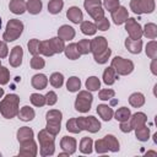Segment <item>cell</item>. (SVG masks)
<instances>
[{"label":"cell","instance_id":"cell-1","mask_svg":"<svg viewBox=\"0 0 157 157\" xmlns=\"http://www.w3.org/2000/svg\"><path fill=\"white\" fill-rule=\"evenodd\" d=\"M20 105V97L16 93H9L0 101V113L5 119L17 117Z\"/></svg>","mask_w":157,"mask_h":157},{"label":"cell","instance_id":"cell-2","mask_svg":"<svg viewBox=\"0 0 157 157\" xmlns=\"http://www.w3.org/2000/svg\"><path fill=\"white\" fill-rule=\"evenodd\" d=\"M37 139L39 142V155L42 157L53 156L55 152V136L47 129H42L39 130Z\"/></svg>","mask_w":157,"mask_h":157},{"label":"cell","instance_id":"cell-3","mask_svg":"<svg viewBox=\"0 0 157 157\" xmlns=\"http://www.w3.org/2000/svg\"><path fill=\"white\" fill-rule=\"evenodd\" d=\"M25 25L22 21L17 20V18H11L7 21L5 31L2 33V39L7 43V42H13L16 39H18L23 32Z\"/></svg>","mask_w":157,"mask_h":157},{"label":"cell","instance_id":"cell-4","mask_svg":"<svg viewBox=\"0 0 157 157\" xmlns=\"http://www.w3.org/2000/svg\"><path fill=\"white\" fill-rule=\"evenodd\" d=\"M110 66L115 70V72L120 76H128L130 75L134 69H135V65L131 60L129 59H125L123 56H114L110 61Z\"/></svg>","mask_w":157,"mask_h":157},{"label":"cell","instance_id":"cell-5","mask_svg":"<svg viewBox=\"0 0 157 157\" xmlns=\"http://www.w3.org/2000/svg\"><path fill=\"white\" fill-rule=\"evenodd\" d=\"M93 102V96L90 91L83 90V91H78V94L76 96L75 99V109L80 113H87L91 109Z\"/></svg>","mask_w":157,"mask_h":157},{"label":"cell","instance_id":"cell-6","mask_svg":"<svg viewBox=\"0 0 157 157\" xmlns=\"http://www.w3.org/2000/svg\"><path fill=\"white\" fill-rule=\"evenodd\" d=\"M130 9L136 15L152 13L156 9V2L155 0H131Z\"/></svg>","mask_w":157,"mask_h":157},{"label":"cell","instance_id":"cell-7","mask_svg":"<svg viewBox=\"0 0 157 157\" xmlns=\"http://www.w3.org/2000/svg\"><path fill=\"white\" fill-rule=\"evenodd\" d=\"M125 29L131 39H141L142 37V27L141 25L132 17H129L125 21Z\"/></svg>","mask_w":157,"mask_h":157},{"label":"cell","instance_id":"cell-8","mask_svg":"<svg viewBox=\"0 0 157 157\" xmlns=\"http://www.w3.org/2000/svg\"><path fill=\"white\" fill-rule=\"evenodd\" d=\"M38 155V147L34 140L27 141L21 144L20 151H18V156H25V157H36Z\"/></svg>","mask_w":157,"mask_h":157},{"label":"cell","instance_id":"cell-9","mask_svg":"<svg viewBox=\"0 0 157 157\" xmlns=\"http://www.w3.org/2000/svg\"><path fill=\"white\" fill-rule=\"evenodd\" d=\"M110 16H112L113 22L117 26H120V25H124L125 21L129 18V11L125 6H119L110 12Z\"/></svg>","mask_w":157,"mask_h":157},{"label":"cell","instance_id":"cell-10","mask_svg":"<svg viewBox=\"0 0 157 157\" xmlns=\"http://www.w3.org/2000/svg\"><path fill=\"white\" fill-rule=\"evenodd\" d=\"M22 59H23V49H22V47L21 45H15L10 52L9 64L12 67H18L22 64Z\"/></svg>","mask_w":157,"mask_h":157},{"label":"cell","instance_id":"cell-11","mask_svg":"<svg viewBox=\"0 0 157 157\" xmlns=\"http://www.w3.org/2000/svg\"><path fill=\"white\" fill-rule=\"evenodd\" d=\"M107 48H108V42L103 36H98L91 39V53L93 55L104 52Z\"/></svg>","mask_w":157,"mask_h":157},{"label":"cell","instance_id":"cell-12","mask_svg":"<svg viewBox=\"0 0 157 157\" xmlns=\"http://www.w3.org/2000/svg\"><path fill=\"white\" fill-rule=\"evenodd\" d=\"M60 147L63 151H65L69 156L74 155L76 152V147H77V141L75 137L71 136H64L60 140Z\"/></svg>","mask_w":157,"mask_h":157},{"label":"cell","instance_id":"cell-13","mask_svg":"<svg viewBox=\"0 0 157 157\" xmlns=\"http://www.w3.org/2000/svg\"><path fill=\"white\" fill-rule=\"evenodd\" d=\"M16 137H17V141L21 144L23 142H27V141H31L33 140L34 137V132H33V129L32 128H28V126H22L17 130L16 132Z\"/></svg>","mask_w":157,"mask_h":157},{"label":"cell","instance_id":"cell-14","mask_svg":"<svg viewBox=\"0 0 157 157\" xmlns=\"http://www.w3.org/2000/svg\"><path fill=\"white\" fill-rule=\"evenodd\" d=\"M66 17L75 25H78L83 21V13L78 6H71L66 11Z\"/></svg>","mask_w":157,"mask_h":157},{"label":"cell","instance_id":"cell-15","mask_svg":"<svg viewBox=\"0 0 157 157\" xmlns=\"http://www.w3.org/2000/svg\"><path fill=\"white\" fill-rule=\"evenodd\" d=\"M125 48L128 49V52H130L131 54H140L142 50V39H131V38H126L125 42Z\"/></svg>","mask_w":157,"mask_h":157},{"label":"cell","instance_id":"cell-16","mask_svg":"<svg viewBox=\"0 0 157 157\" xmlns=\"http://www.w3.org/2000/svg\"><path fill=\"white\" fill-rule=\"evenodd\" d=\"M48 77L44 75V74H36V75H33L32 76V78H31V85H32V87L34 88V90H38V91H40V90H44L47 86H48Z\"/></svg>","mask_w":157,"mask_h":157},{"label":"cell","instance_id":"cell-17","mask_svg":"<svg viewBox=\"0 0 157 157\" xmlns=\"http://www.w3.org/2000/svg\"><path fill=\"white\" fill-rule=\"evenodd\" d=\"M129 121H130V125H131V128L134 130V129L140 128V126H142V125H145L147 123V115L145 113H142V112H136V113L130 115Z\"/></svg>","mask_w":157,"mask_h":157},{"label":"cell","instance_id":"cell-18","mask_svg":"<svg viewBox=\"0 0 157 157\" xmlns=\"http://www.w3.org/2000/svg\"><path fill=\"white\" fill-rule=\"evenodd\" d=\"M75 36H76V32H75L74 27H71V26H69V25H63V26H60L59 29H58V37L61 38L64 42L74 39Z\"/></svg>","mask_w":157,"mask_h":157},{"label":"cell","instance_id":"cell-19","mask_svg":"<svg viewBox=\"0 0 157 157\" xmlns=\"http://www.w3.org/2000/svg\"><path fill=\"white\" fill-rule=\"evenodd\" d=\"M96 110H97L98 115L102 118V120H104V121H109L113 118V115H114L113 108L110 105H108V104H104V103L98 104Z\"/></svg>","mask_w":157,"mask_h":157},{"label":"cell","instance_id":"cell-20","mask_svg":"<svg viewBox=\"0 0 157 157\" xmlns=\"http://www.w3.org/2000/svg\"><path fill=\"white\" fill-rule=\"evenodd\" d=\"M9 10L15 15H22L27 11L26 9V1L25 0H10L9 2Z\"/></svg>","mask_w":157,"mask_h":157},{"label":"cell","instance_id":"cell-21","mask_svg":"<svg viewBox=\"0 0 157 157\" xmlns=\"http://www.w3.org/2000/svg\"><path fill=\"white\" fill-rule=\"evenodd\" d=\"M18 119L22 120V121H31L34 119L36 117V112L33 108H31L29 105H23L20 110H18V114H17Z\"/></svg>","mask_w":157,"mask_h":157},{"label":"cell","instance_id":"cell-22","mask_svg":"<svg viewBox=\"0 0 157 157\" xmlns=\"http://www.w3.org/2000/svg\"><path fill=\"white\" fill-rule=\"evenodd\" d=\"M118 76H119V75L115 72V70H114L112 66H109V67L104 69L102 78H103V82H104L107 86H112V85H113V83L117 81Z\"/></svg>","mask_w":157,"mask_h":157},{"label":"cell","instance_id":"cell-23","mask_svg":"<svg viewBox=\"0 0 157 157\" xmlns=\"http://www.w3.org/2000/svg\"><path fill=\"white\" fill-rule=\"evenodd\" d=\"M80 152L83 155H91L93 151V140L88 136H85L80 141Z\"/></svg>","mask_w":157,"mask_h":157},{"label":"cell","instance_id":"cell-24","mask_svg":"<svg viewBox=\"0 0 157 157\" xmlns=\"http://www.w3.org/2000/svg\"><path fill=\"white\" fill-rule=\"evenodd\" d=\"M26 9L31 15H38L43 9V2L42 0H28L26 1Z\"/></svg>","mask_w":157,"mask_h":157},{"label":"cell","instance_id":"cell-25","mask_svg":"<svg viewBox=\"0 0 157 157\" xmlns=\"http://www.w3.org/2000/svg\"><path fill=\"white\" fill-rule=\"evenodd\" d=\"M129 104L134 108H140L145 104V96L141 92H134L129 96Z\"/></svg>","mask_w":157,"mask_h":157},{"label":"cell","instance_id":"cell-26","mask_svg":"<svg viewBox=\"0 0 157 157\" xmlns=\"http://www.w3.org/2000/svg\"><path fill=\"white\" fill-rule=\"evenodd\" d=\"M142 36H145L147 39H156L157 37V25L153 22H148L142 28Z\"/></svg>","mask_w":157,"mask_h":157},{"label":"cell","instance_id":"cell-27","mask_svg":"<svg viewBox=\"0 0 157 157\" xmlns=\"http://www.w3.org/2000/svg\"><path fill=\"white\" fill-rule=\"evenodd\" d=\"M64 53H65L66 58L70 59V60H77V59H80V56H81V54H80L78 50H77L76 43H70V44L65 45Z\"/></svg>","mask_w":157,"mask_h":157},{"label":"cell","instance_id":"cell-28","mask_svg":"<svg viewBox=\"0 0 157 157\" xmlns=\"http://www.w3.org/2000/svg\"><path fill=\"white\" fill-rule=\"evenodd\" d=\"M130 115H131V112H130V109L128 108V107H120V108H118L115 112H114V119L117 120V121H126V120H129V118H130Z\"/></svg>","mask_w":157,"mask_h":157},{"label":"cell","instance_id":"cell-29","mask_svg":"<svg viewBox=\"0 0 157 157\" xmlns=\"http://www.w3.org/2000/svg\"><path fill=\"white\" fill-rule=\"evenodd\" d=\"M80 29L85 36H94L97 32V27L91 21H82L80 23Z\"/></svg>","mask_w":157,"mask_h":157},{"label":"cell","instance_id":"cell-30","mask_svg":"<svg viewBox=\"0 0 157 157\" xmlns=\"http://www.w3.org/2000/svg\"><path fill=\"white\" fill-rule=\"evenodd\" d=\"M49 43H50V45H52V48H53L54 54H60V53H63L64 49H65V42H64L61 38H59L58 36L50 38V39H49Z\"/></svg>","mask_w":157,"mask_h":157},{"label":"cell","instance_id":"cell-31","mask_svg":"<svg viewBox=\"0 0 157 157\" xmlns=\"http://www.w3.org/2000/svg\"><path fill=\"white\" fill-rule=\"evenodd\" d=\"M45 120L48 123H59V124H61L63 113L59 109H50L45 114Z\"/></svg>","mask_w":157,"mask_h":157},{"label":"cell","instance_id":"cell-32","mask_svg":"<svg viewBox=\"0 0 157 157\" xmlns=\"http://www.w3.org/2000/svg\"><path fill=\"white\" fill-rule=\"evenodd\" d=\"M134 130H135V136H136V139L139 141L145 142V141H147L150 139V128L146 124L140 126V128H136Z\"/></svg>","mask_w":157,"mask_h":157},{"label":"cell","instance_id":"cell-33","mask_svg":"<svg viewBox=\"0 0 157 157\" xmlns=\"http://www.w3.org/2000/svg\"><path fill=\"white\" fill-rule=\"evenodd\" d=\"M81 88V80L77 76H71L66 81V90L69 92H78Z\"/></svg>","mask_w":157,"mask_h":157},{"label":"cell","instance_id":"cell-34","mask_svg":"<svg viewBox=\"0 0 157 157\" xmlns=\"http://www.w3.org/2000/svg\"><path fill=\"white\" fill-rule=\"evenodd\" d=\"M85 86H86L87 91H90V92L98 91V90L101 88V80H99L97 76H90V77L86 80Z\"/></svg>","mask_w":157,"mask_h":157},{"label":"cell","instance_id":"cell-35","mask_svg":"<svg viewBox=\"0 0 157 157\" xmlns=\"http://www.w3.org/2000/svg\"><path fill=\"white\" fill-rule=\"evenodd\" d=\"M64 7V1L63 0H50L48 2V12L52 15L60 13V11Z\"/></svg>","mask_w":157,"mask_h":157},{"label":"cell","instance_id":"cell-36","mask_svg":"<svg viewBox=\"0 0 157 157\" xmlns=\"http://www.w3.org/2000/svg\"><path fill=\"white\" fill-rule=\"evenodd\" d=\"M48 81L54 88H60L64 85V75L61 72H53Z\"/></svg>","mask_w":157,"mask_h":157},{"label":"cell","instance_id":"cell-37","mask_svg":"<svg viewBox=\"0 0 157 157\" xmlns=\"http://www.w3.org/2000/svg\"><path fill=\"white\" fill-rule=\"evenodd\" d=\"M77 50L81 55H87L88 53H91V40L90 39H81L76 43Z\"/></svg>","mask_w":157,"mask_h":157},{"label":"cell","instance_id":"cell-38","mask_svg":"<svg viewBox=\"0 0 157 157\" xmlns=\"http://www.w3.org/2000/svg\"><path fill=\"white\" fill-rule=\"evenodd\" d=\"M39 54H42L43 56H53L54 55L53 48L49 43V39L40 40V43H39Z\"/></svg>","mask_w":157,"mask_h":157},{"label":"cell","instance_id":"cell-39","mask_svg":"<svg viewBox=\"0 0 157 157\" xmlns=\"http://www.w3.org/2000/svg\"><path fill=\"white\" fill-rule=\"evenodd\" d=\"M104 139H105V141H107V144H108V147H109V151H110V152H118V151L120 150L119 141H118V139H117L114 135L108 134V135L104 136Z\"/></svg>","mask_w":157,"mask_h":157},{"label":"cell","instance_id":"cell-40","mask_svg":"<svg viewBox=\"0 0 157 157\" xmlns=\"http://www.w3.org/2000/svg\"><path fill=\"white\" fill-rule=\"evenodd\" d=\"M87 120H88V128H87L88 132L96 134L101 130V121L97 118H94L93 115H90V117H87Z\"/></svg>","mask_w":157,"mask_h":157},{"label":"cell","instance_id":"cell-41","mask_svg":"<svg viewBox=\"0 0 157 157\" xmlns=\"http://www.w3.org/2000/svg\"><path fill=\"white\" fill-rule=\"evenodd\" d=\"M93 147H94L96 152H97V153H99V155L107 153V152L109 151L108 144H107V141H105V139H104V137H102V139H99V140H96V141L93 142Z\"/></svg>","mask_w":157,"mask_h":157},{"label":"cell","instance_id":"cell-42","mask_svg":"<svg viewBox=\"0 0 157 157\" xmlns=\"http://www.w3.org/2000/svg\"><path fill=\"white\" fill-rule=\"evenodd\" d=\"M145 53H146V55H147L150 59L157 58V42H156V39H151V40L146 44Z\"/></svg>","mask_w":157,"mask_h":157},{"label":"cell","instance_id":"cell-43","mask_svg":"<svg viewBox=\"0 0 157 157\" xmlns=\"http://www.w3.org/2000/svg\"><path fill=\"white\" fill-rule=\"evenodd\" d=\"M29 65L33 70H40L45 66V60L43 59V56H40L39 54L37 55H32V59L29 61Z\"/></svg>","mask_w":157,"mask_h":157},{"label":"cell","instance_id":"cell-44","mask_svg":"<svg viewBox=\"0 0 157 157\" xmlns=\"http://www.w3.org/2000/svg\"><path fill=\"white\" fill-rule=\"evenodd\" d=\"M110 55H112V49L108 47L104 52H102L99 54H94L93 55V59H94V61L97 64H105L108 61V59L110 58Z\"/></svg>","mask_w":157,"mask_h":157},{"label":"cell","instance_id":"cell-45","mask_svg":"<svg viewBox=\"0 0 157 157\" xmlns=\"http://www.w3.org/2000/svg\"><path fill=\"white\" fill-rule=\"evenodd\" d=\"M29 101L34 107H44L45 105V96L40 93H32L29 96Z\"/></svg>","mask_w":157,"mask_h":157},{"label":"cell","instance_id":"cell-46","mask_svg":"<svg viewBox=\"0 0 157 157\" xmlns=\"http://www.w3.org/2000/svg\"><path fill=\"white\" fill-rule=\"evenodd\" d=\"M39 43H40V40L37 39V38H33V39H29V40H28L27 48H28L29 54H32V55L39 54Z\"/></svg>","mask_w":157,"mask_h":157},{"label":"cell","instance_id":"cell-47","mask_svg":"<svg viewBox=\"0 0 157 157\" xmlns=\"http://www.w3.org/2000/svg\"><path fill=\"white\" fill-rule=\"evenodd\" d=\"M115 96V91L112 88H103L98 92V98L101 101H110Z\"/></svg>","mask_w":157,"mask_h":157},{"label":"cell","instance_id":"cell-48","mask_svg":"<svg viewBox=\"0 0 157 157\" xmlns=\"http://www.w3.org/2000/svg\"><path fill=\"white\" fill-rule=\"evenodd\" d=\"M94 25L97 27V31H108L109 27H110V22H109V20L105 16H103L102 18L96 20L94 21Z\"/></svg>","mask_w":157,"mask_h":157},{"label":"cell","instance_id":"cell-49","mask_svg":"<svg viewBox=\"0 0 157 157\" xmlns=\"http://www.w3.org/2000/svg\"><path fill=\"white\" fill-rule=\"evenodd\" d=\"M101 6H102V0H85L83 2V7L87 11V13H90L91 11Z\"/></svg>","mask_w":157,"mask_h":157},{"label":"cell","instance_id":"cell-50","mask_svg":"<svg viewBox=\"0 0 157 157\" xmlns=\"http://www.w3.org/2000/svg\"><path fill=\"white\" fill-rule=\"evenodd\" d=\"M10 81V71L5 66H0V86L7 85Z\"/></svg>","mask_w":157,"mask_h":157},{"label":"cell","instance_id":"cell-51","mask_svg":"<svg viewBox=\"0 0 157 157\" xmlns=\"http://www.w3.org/2000/svg\"><path fill=\"white\" fill-rule=\"evenodd\" d=\"M102 6L104 7V10L112 12L113 10H115L117 7L120 6V1L119 0H103L102 1Z\"/></svg>","mask_w":157,"mask_h":157},{"label":"cell","instance_id":"cell-52","mask_svg":"<svg viewBox=\"0 0 157 157\" xmlns=\"http://www.w3.org/2000/svg\"><path fill=\"white\" fill-rule=\"evenodd\" d=\"M66 130H67L69 132H72V134H78V132H81L80 128L77 126L76 118H71V119L67 120V123H66Z\"/></svg>","mask_w":157,"mask_h":157},{"label":"cell","instance_id":"cell-53","mask_svg":"<svg viewBox=\"0 0 157 157\" xmlns=\"http://www.w3.org/2000/svg\"><path fill=\"white\" fill-rule=\"evenodd\" d=\"M45 129H47V130H48L50 134H53L54 136H56V135L60 132L61 124H59V123H48V121H47Z\"/></svg>","mask_w":157,"mask_h":157},{"label":"cell","instance_id":"cell-54","mask_svg":"<svg viewBox=\"0 0 157 157\" xmlns=\"http://www.w3.org/2000/svg\"><path fill=\"white\" fill-rule=\"evenodd\" d=\"M58 102V94L54 91H49L45 94V104L47 105H54Z\"/></svg>","mask_w":157,"mask_h":157},{"label":"cell","instance_id":"cell-55","mask_svg":"<svg viewBox=\"0 0 157 157\" xmlns=\"http://www.w3.org/2000/svg\"><path fill=\"white\" fill-rule=\"evenodd\" d=\"M94 21L96 20H98V18H102L103 16H104V9L101 6V7H97V9H94L93 11H91L90 13H88Z\"/></svg>","mask_w":157,"mask_h":157},{"label":"cell","instance_id":"cell-56","mask_svg":"<svg viewBox=\"0 0 157 157\" xmlns=\"http://www.w3.org/2000/svg\"><path fill=\"white\" fill-rule=\"evenodd\" d=\"M9 55V47L5 40H0V59H4Z\"/></svg>","mask_w":157,"mask_h":157},{"label":"cell","instance_id":"cell-57","mask_svg":"<svg viewBox=\"0 0 157 157\" xmlns=\"http://www.w3.org/2000/svg\"><path fill=\"white\" fill-rule=\"evenodd\" d=\"M119 128H120V131H121V132H125V134H128V132H131V131H132V128H131V125H130V121H129V120H126V121H120Z\"/></svg>","mask_w":157,"mask_h":157},{"label":"cell","instance_id":"cell-58","mask_svg":"<svg viewBox=\"0 0 157 157\" xmlns=\"http://www.w3.org/2000/svg\"><path fill=\"white\" fill-rule=\"evenodd\" d=\"M150 69H151V72L152 75H157V58H153L152 61H151V65H150Z\"/></svg>","mask_w":157,"mask_h":157},{"label":"cell","instance_id":"cell-59","mask_svg":"<svg viewBox=\"0 0 157 157\" xmlns=\"http://www.w3.org/2000/svg\"><path fill=\"white\" fill-rule=\"evenodd\" d=\"M146 155H157V152L156 151H147Z\"/></svg>","mask_w":157,"mask_h":157},{"label":"cell","instance_id":"cell-60","mask_svg":"<svg viewBox=\"0 0 157 157\" xmlns=\"http://www.w3.org/2000/svg\"><path fill=\"white\" fill-rule=\"evenodd\" d=\"M4 93H5V92H4V88H1V87H0V98H2Z\"/></svg>","mask_w":157,"mask_h":157},{"label":"cell","instance_id":"cell-61","mask_svg":"<svg viewBox=\"0 0 157 157\" xmlns=\"http://www.w3.org/2000/svg\"><path fill=\"white\" fill-rule=\"evenodd\" d=\"M1 25H2V20H1V17H0V29H1Z\"/></svg>","mask_w":157,"mask_h":157},{"label":"cell","instance_id":"cell-62","mask_svg":"<svg viewBox=\"0 0 157 157\" xmlns=\"http://www.w3.org/2000/svg\"><path fill=\"white\" fill-rule=\"evenodd\" d=\"M0 66H1V59H0Z\"/></svg>","mask_w":157,"mask_h":157}]
</instances>
